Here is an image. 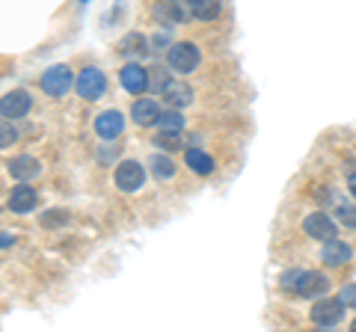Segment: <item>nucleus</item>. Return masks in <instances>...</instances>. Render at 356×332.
Instances as JSON below:
<instances>
[{
    "instance_id": "8",
    "label": "nucleus",
    "mask_w": 356,
    "mask_h": 332,
    "mask_svg": "<svg viewBox=\"0 0 356 332\" xmlns=\"http://www.w3.org/2000/svg\"><path fill=\"white\" fill-rule=\"evenodd\" d=\"M122 131H125V116L119 110H104L95 116V134L102 140H116Z\"/></svg>"
},
{
    "instance_id": "28",
    "label": "nucleus",
    "mask_w": 356,
    "mask_h": 332,
    "mask_svg": "<svg viewBox=\"0 0 356 332\" xmlns=\"http://www.w3.org/2000/svg\"><path fill=\"white\" fill-rule=\"evenodd\" d=\"M81 3H86V0H81Z\"/></svg>"
},
{
    "instance_id": "18",
    "label": "nucleus",
    "mask_w": 356,
    "mask_h": 332,
    "mask_svg": "<svg viewBox=\"0 0 356 332\" xmlns=\"http://www.w3.org/2000/svg\"><path fill=\"white\" fill-rule=\"evenodd\" d=\"M158 128H161V131H170V134H181V131H184V116L178 113V107H172V110H166V113H161Z\"/></svg>"
},
{
    "instance_id": "15",
    "label": "nucleus",
    "mask_w": 356,
    "mask_h": 332,
    "mask_svg": "<svg viewBox=\"0 0 356 332\" xmlns=\"http://www.w3.org/2000/svg\"><path fill=\"white\" fill-rule=\"evenodd\" d=\"M184 163L191 166L196 175H211V172H214V158H211V154H205L202 149H187Z\"/></svg>"
},
{
    "instance_id": "24",
    "label": "nucleus",
    "mask_w": 356,
    "mask_h": 332,
    "mask_svg": "<svg viewBox=\"0 0 356 332\" xmlns=\"http://www.w3.org/2000/svg\"><path fill=\"white\" fill-rule=\"evenodd\" d=\"M339 300L344 303V308H350V306H356V285H350V288H344V291L339 294Z\"/></svg>"
},
{
    "instance_id": "4",
    "label": "nucleus",
    "mask_w": 356,
    "mask_h": 332,
    "mask_svg": "<svg viewBox=\"0 0 356 332\" xmlns=\"http://www.w3.org/2000/svg\"><path fill=\"white\" fill-rule=\"evenodd\" d=\"M72 83H74V77H72L69 65H51V69L42 74V92H48L51 98H63L72 90Z\"/></svg>"
},
{
    "instance_id": "25",
    "label": "nucleus",
    "mask_w": 356,
    "mask_h": 332,
    "mask_svg": "<svg viewBox=\"0 0 356 332\" xmlns=\"http://www.w3.org/2000/svg\"><path fill=\"white\" fill-rule=\"evenodd\" d=\"M348 190H350V193H353V199H356V169L348 175Z\"/></svg>"
},
{
    "instance_id": "23",
    "label": "nucleus",
    "mask_w": 356,
    "mask_h": 332,
    "mask_svg": "<svg viewBox=\"0 0 356 332\" xmlns=\"http://www.w3.org/2000/svg\"><path fill=\"white\" fill-rule=\"evenodd\" d=\"M15 137H18V134H15L13 128H9V119H3V131H0V146L6 149L9 142H15Z\"/></svg>"
},
{
    "instance_id": "20",
    "label": "nucleus",
    "mask_w": 356,
    "mask_h": 332,
    "mask_svg": "<svg viewBox=\"0 0 356 332\" xmlns=\"http://www.w3.org/2000/svg\"><path fill=\"white\" fill-rule=\"evenodd\" d=\"M143 42H146V39H143L140 33H131V36L122 42V45H125L122 51H125V53H131V51H134V53H146V45H143Z\"/></svg>"
},
{
    "instance_id": "3",
    "label": "nucleus",
    "mask_w": 356,
    "mask_h": 332,
    "mask_svg": "<svg viewBox=\"0 0 356 332\" xmlns=\"http://www.w3.org/2000/svg\"><path fill=\"white\" fill-rule=\"evenodd\" d=\"M77 95L83 98V101H98L104 92H107V74L102 69H83L77 74Z\"/></svg>"
},
{
    "instance_id": "11",
    "label": "nucleus",
    "mask_w": 356,
    "mask_h": 332,
    "mask_svg": "<svg viewBox=\"0 0 356 332\" xmlns=\"http://www.w3.org/2000/svg\"><path fill=\"white\" fill-rule=\"evenodd\" d=\"M39 202V193H36V187H30L27 181H21L13 196H9V211H15V214H30L33 208H36Z\"/></svg>"
},
{
    "instance_id": "14",
    "label": "nucleus",
    "mask_w": 356,
    "mask_h": 332,
    "mask_svg": "<svg viewBox=\"0 0 356 332\" xmlns=\"http://www.w3.org/2000/svg\"><path fill=\"white\" fill-rule=\"evenodd\" d=\"M9 172H13V179H18V181H30V179H36V175L42 172V166L36 163V158L21 154V158L9 160Z\"/></svg>"
},
{
    "instance_id": "7",
    "label": "nucleus",
    "mask_w": 356,
    "mask_h": 332,
    "mask_svg": "<svg viewBox=\"0 0 356 332\" xmlns=\"http://www.w3.org/2000/svg\"><path fill=\"white\" fill-rule=\"evenodd\" d=\"M30 107H33L30 92L15 90V92H6V95H3V101H0V116L13 122V119L27 116V113H30Z\"/></svg>"
},
{
    "instance_id": "13",
    "label": "nucleus",
    "mask_w": 356,
    "mask_h": 332,
    "mask_svg": "<svg viewBox=\"0 0 356 332\" xmlns=\"http://www.w3.org/2000/svg\"><path fill=\"white\" fill-rule=\"evenodd\" d=\"M131 119L137 122V125H152V122H158V119H161L158 101H154V98H140V101H134Z\"/></svg>"
},
{
    "instance_id": "17",
    "label": "nucleus",
    "mask_w": 356,
    "mask_h": 332,
    "mask_svg": "<svg viewBox=\"0 0 356 332\" xmlns=\"http://www.w3.org/2000/svg\"><path fill=\"white\" fill-rule=\"evenodd\" d=\"M187 13L196 21H214L220 15V0H191L187 3Z\"/></svg>"
},
{
    "instance_id": "21",
    "label": "nucleus",
    "mask_w": 356,
    "mask_h": 332,
    "mask_svg": "<svg viewBox=\"0 0 356 332\" xmlns=\"http://www.w3.org/2000/svg\"><path fill=\"white\" fill-rule=\"evenodd\" d=\"M336 214L348 229H356V205H339Z\"/></svg>"
},
{
    "instance_id": "22",
    "label": "nucleus",
    "mask_w": 356,
    "mask_h": 332,
    "mask_svg": "<svg viewBox=\"0 0 356 332\" xmlns=\"http://www.w3.org/2000/svg\"><path fill=\"white\" fill-rule=\"evenodd\" d=\"M158 142H161V149H166V151H175L178 146H181V140H178V134H170V131H161Z\"/></svg>"
},
{
    "instance_id": "1",
    "label": "nucleus",
    "mask_w": 356,
    "mask_h": 332,
    "mask_svg": "<svg viewBox=\"0 0 356 332\" xmlns=\"http://www.w3.org/2000/svg\"><path fill=\"white\" fill-rule=\"evenodd\" d=\"M280 285H282V291L300 294V297H318L330 288L327 276H321L315 270H288V273H282Z\"/></svg>"
},
{
    "instance_id": "26",
    "label": "nucleus",
    "mask_w": 356,
    "mask_h": 332,
    "mask_svg": "<svg viewBox=\"0 0 356 332\" xmlns=\"http://www.w3.org/2000/svg\"><path fill=\"white\" fill-rule=\"evenodd\" d=\"M9 243H13V235H9V231H3V249H9Z\"/></svg>"
},
{
    "instance_id": "6",
    "label": "nucleus",
    "mask_w": 356,
    "mask_h": 332,
    "mask_svg": "<svg viewBox=\"0 0 356 332\" xmlns=\"http://www.w3.org/2000/svg\"><path fill=\"white\" fill-rule=\"evenodd\" d=\"M344 317V303L341 300H318L315 306H312V324L315 326H336L339 320Z\"/></svg>"
},
{
    "instance_id": "16",
    "label": "nucleus",
    "mask_w": 356,
    "mask_h": 332,
    "mask_svg": "<svg viewBox=\"0 0 356 332\" xmlns=\"http://www.w3.org/2000/svg\"><path fill=\"white\" fill-rule=\"evenodd\" d=\"M163 101L170 107H187L193 101V90H191V86H184V83H166Z\"/></svg>"
},
{
    "instance_id": "12",
    "label": "nucleus",
    "mask_w": 356,
    "mask_h": 332,
    "mask_svg": "<svg viewBox=\"0 0 356 332\" xmlns=\"http://www.w3.org/2000/svg\"><path fill=\"white\" fill-rule=\"evenodd\" d=\"M350 247L344 240H327L324 243V252H321V258H324V264H330V267H341V264H348L350 261Z\"/></svg>"
},
{
    "instance_id": "5",
    "label": "nucleus",
    "mask_w": 356,
    "mask_h": 332,
    "mask_svg": "<svg viewBox=\"0 0 356 332\" xmlns=\"http://www.w3.org/2000/svg\"><path fill=\"white\" fill-rule=\"evenodd\" d=\"M143 181H146V172H143V166L137 160H122L116 166V187L122 193H137Z\"/></svg>"
},
{
    "instance_id": "9",
    "label": "nucleus",
    "mask_w": 356,
    "mask_h": 332,
    "mask_svg": "<svg viewBox=\"0 0 356 332\" xmlns=\"http://www.w3.org/2000/svg\"><path fill=\"white\" fill-rule=\"evenodd\" d=\"M119 81H122V90L134 92V95H140V92L149 90V74H146V69H143V65H137V63H128L125 69L119 72Z\"/></svg>"
},
{
    "instance_id": "10",
    "label": "nucleus",
    "mask_w": 356,
    "mask_h": 332,
    "mask_svg": "<svg viewBox=\"0 0 356 332\" xmlns=\"http://www.w3.org/2000/svg\"><path fill=\"white\" fill-rule=\"evenodd\" d=\"M303 231L312 238V240H332L336 238V223L327 217V214H309L306 223H303Z\"/></svg>"
},
{
    "instance_id": "19",
    "label": "nucleus",
    "mask_w": 356,
    "mask_h": 332,
    "mask_svg": "<svg viewBox=\"0 0 356 332\" xmlns=\"http://www.w3.org/2000/svg\"><path fill=\"white\" fill-rule=\"evenodd\" d=\"M152 175L154 179H172L175 175V163L166 158V154H152Z\"/></svg>"
},
{
    "instance_id": "2",
    "label": "nucleus",
    "mask_w": 356,
    "mask_h": 332,
    "mask_svg": "<svg viewBox=\"0 0 356 332\" xmlns=\"http://www.w3.org/2000/svg\"><path fill=\"white\" fill-rule=\"evenodd\" d=\"M166 65L175 74H191L199 65V48L193 42H175V45L166 51Z\"/></svg>"
},
{
    "instance_id": "27",
    "label": "nucleus",
    "mask_w": 356,
    "mask_h": 332,
    "mask_svg": "<svg viewBox=\"0 0 356 332\" xmlns=\"http://www.w3.org/2000/svg\"><path fill=\"white\" fill-rule=\"evenodd\" d=\"M350 329H356V317H353V324H350Z\"/></svg>"
}]
</instances>
